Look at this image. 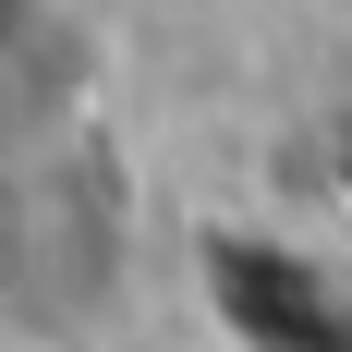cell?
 <instances>
[{"label": "cell", "instance_id": "cell-1", "mask_svg": "<svg viewBox=\"0 0 352 352\" xmlns=\"http://www.w3.org/2000/svg\"><path fill=\"white\" fill-rule=\"evenodd\" d=\"M36 25V0H0V49H12V36H25Z\"/></svg>", "mask_w": 352, "mask_h": 352}]
</instances>
